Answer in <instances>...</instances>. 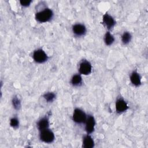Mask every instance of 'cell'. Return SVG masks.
Returning a JSON list of instances; mask_svg holds the SVG:
<instances>
[{"label": "cell", "mask_w": 148, "mask_h": 148, "mask_svg": "<svg viewBox=\"0 0 148 148\" xmlns=\"http://www.w3.org/2000/svg\"><path fill=\"white\" fill-rule=\"evenodd\" d=\"M53 17V11L49 8L44 9L43 10L37 12L35 14V19L39 23H46L50 21Z\"/></svg>", "instance_id": "obj_1"}, {"label": "cell", "mask_w": 148, "mask_h": 148, "mask_svg": "<svg viewBox=\"0 0 148 148\" xmlns=\"http://www.w3.org/2000/svg\"><path fill=\"white\" fill-rule=\"evenodd\" d=\"M39 137L40 139L46 143H51L55 139L54 134L51 130H49V128L41 131Z\"/></svg>", "instance_id": "obj_2"}, {"label": "cell", "mask_w": 148, "mask_h": 148, "mask_svg": "<svg viewBox=\"0 0 148 148\" xmlns=\"http://www.w3.org/2000/svg\"><path fill=\"white\" fill-rule=\"evenodd\" d=\"M87 116L85 112L80 109L76 108L74 110L72 119L77 124H83L85 123Z\"/></svg>", "instance_id": "obj_3"}, {"label": "cell", "mask_w": 148, "mask_h": 148, "mask_svg": "<svg viewBox=\"0 0 148 148\" xmlns=\"http://www.w3.org/2000/svg\"><path fill=\"white\" fill-rule=\"evenodd\" d=\"M32 57H33L34 60L36 62L39 63V64L45 62L48 59V56L47 54L45 53V51L41 49L36 50L34 52Z\"/></svg>", "instance_id": "obj_4"}, {"label": "cell", "mask_w": 148, "mask_h": 148, "mask_svg": "<svg viewBox=\"0 0 148 148\" xmlns=\"http://www.w3.org/2000/svg\"><path fill=\"white\" fill-rule=\"evenodd\" d=\"M91 71L92 66L89 61L87 60H83L80 62L79 65V71L81 75H88L91 73Z\"/></svg>", "instance_id": "obj_5"}, {"label": "cell", "mask_w": 148, "mask_h": 148, "mask_svg": "<svg viewBox=\"0 0 148 148\" xmlns=\"http://www.w3.org/2000/svg\"><path fill=\"white\" fill-rule=\"evenodd\" d=\"M85 124V130L87 134H91L94 131L95 125V121L94 117L91 115L88 116Z\"/></svg>", "instance_id": "obj_6"}, {"label": "cell", "mask_w": 148, "mask_h": 148, "mask_svg": "<svg viewBox=\"0 0 148 148\" xmlns=\"http://www.w3.org/2000/svg\"><path fill=\"white\" fill-rule=\"evenodd\" d=\"M103 24L108 29H111L116 24V21L112 16L109 15L108 13H105L103 16L102 19Z\"/></svg>", "instance_id": "obj_7"}, {"label": "cell", "mask_w": 148, "mask_h": 148, "mask_svg": "<svg viewBox=\"0 0 148 148\" xmlns=\"http://www.w3.org/2000/svg\"><path fill=\"white\" fill-rule=\"evenodd\" d=\"M72 32L75 35L82 36L86 33V28L82 24H76L72 27Z\"/></svg>", "instance_id": "obj_8"}, {"label": "cell", "mask_w": 148, "mask_h": 148, "mask_svg": "<svg viewBox=\"0 0 148 148\" xmlns=\"http://www.w3.org/2000/svg\"><path fill=\"white\" fill-rule=\"evenodd\" d=\"M128 109L127 102L123 99H118L116 102V110L119 113H122Z\"/></svg>", "instance_id": "obj_9"}, {"label": "cell", "mask_w": 148, "mask_h": 148, "mask_svg": "<svg viewBox=\"0 0 148 148\" xmlns=\"http://www.w3.org/2000/svg\"><path fill=\"white\" fill-rule=\"evenodd\" d=\"M84 148H92L94 146V141L92 138L89 135L84 136L83 139V146Z\"/></svg>", "instance_id": "obj_10"}, {"label": "cell", "mask_w": 148, "mask_h": 148, "mask_svg": "<svg viewBox=\"0 0 148 148\" xmlns=\"http://www.w3.org/2000/svg\"><path fill=\"white\" fill-rule=\"evenodd\" d=\"M130 80L135 86H139L141 84V77L140 75L136 71H134L130 76Z\"/></svg>", "instance_id": "obj_11"}, {"label": "cell", "mask_w": 148, "mask_h": 148, "mask_svg": "<svg viewBox=\"0 0 148 148\" xmlns=\"http://www.w3.org/2000/svg\"><path fill=\"white\" fill-rule=\"evenodd\" d=\"M49 121L48 118L46 117H43L41 119H40L37 123V127L40 131L49 128Z\"/></svg>", "instance_id": "obj_12"}, {"label": "cell", "mask_w": 148, "mask_h": 148, "mask_svg": "<svg viewBox=\"0 0 148 148\" xmlns=\"http://www.w3.org/2000/svg\"><path fill=\"white\" fill-rule=\"evenodd\" d=\"M71 84L73 86H79L82 83V77L80 74L74 75L71 80Z\"/></svg>", "instance_id": "obj_13"}, {"label": "cell", "mask_w": 148, "mask_h": 148, "mask_svg": "<svg viewBox=\"0 0 148 148\" xmlns=\"http://www.w3.org/2000/svg\"><path fill=\"white\" fill-rule=\"evenodd\" d=\"M104 42L107 46H110L112 45L113 43L114 42V38L109 31L106 32L104 36Z\"/></svg>", "instance_id": "obj_14"}, {"label": "cell", "mask_w": 148, "mask_h": 148, "mask_svg": "<svg viewBox=\"0 0 148 148\" xmlns=\"http://www.w3.org/2000/svg\"><path fill=\"white\" fill-rule=\"evenodd\" d=\"M131 38L132 36L131 34L129 32L125 31L123 33V34L121 36V41L123 44L127 45L130 42Z\"/></svg>", "instance_id": "obj_15"}, {"label": "cell", "mask_w": 148, "mask_h": 148, "mask_svg": "<svg viewBox=\"0 0 148 148\" xmlns=\"http://www.w3.org/2000/svg\"><path fill=\"white\" fill-rule=\"evenodd\" d=\"M43 98L47 102H51L56 98V94L52 92H48L43 95Z\"/></svg>", "instance_id": "obj_16"}, {"label": "cell", "mask_w": 148, "mask_h": 148, "mask_svg": "<svg viewBox=\"0 0 148 148\" xmlns=\"http://www.w3.org/2000/svg\"><path fill=\"white\" fill-rule=\"evenodd\" d=\"M12 105L13 106V108L16 109L18 110L21 107V102L20 99L17 97H14L12 99Z\"/></svg>", "instance_id": "obj_17"}, {"label": "cell", "mask_w": 148, "mask_h": 148, "mask_svg": "<svg viewBox=\"0 0 148 148\" xmlns=\"http://www.w3.org/2000/svg\"><path fill=\"white\" fill-rule=\"evenodd\" d=\"M10 125L13 128H17L19 125V121L17 117H13L10 120Z\"/></svg>", "instance_id": "obj_18"}, {"label": "cell", "mask_w": 148, "mask_h": 148, "mask_svg": "<svg viewBox=\"0 0 148 148\" xmlns=\"http://www.w3.org/2000/svg\"><path fill=\"white\" fill-rule=\"evenodd\" d=\"M31 2H32V1H31V0H22V1H20V4L23 6H24V7L28 6Z\"/></svg>", "instance_id": "obj_19"}]
</instances>
